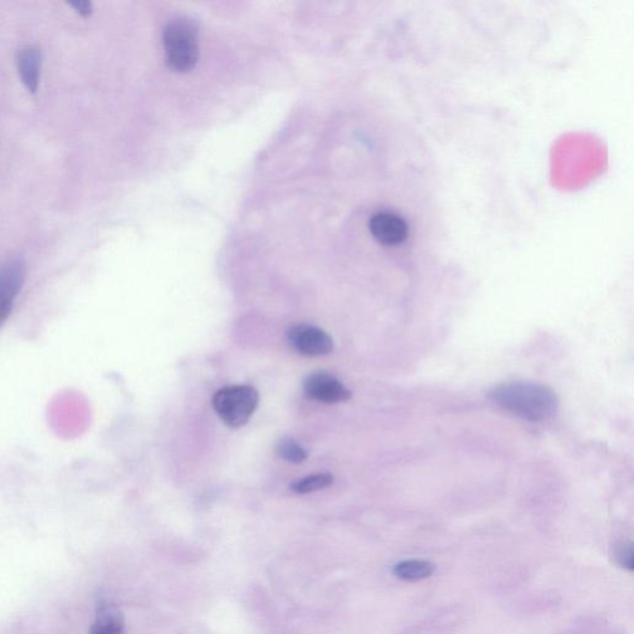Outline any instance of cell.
Instances as JSON below:
<instances>
[{"mask_svg":"<svg viewBox=\"0 0 634 634\" xmlns=\"http://www.w3.org/2000/svg\"><path fill=\"white\" fill-rule=\"evenodd\" d=\"M332 483H334V476L331 473H317L297 481V483L291 484L290 488L295 493L307 494L325 490V488L330 487Z\"/></svg>","mask_w":634,"mask_h":634,"instance_id":"cell-11","label":"cell"},{"mask_svg":"<svg viewBox=\"0 0 634 634\" xmlns=\"http://www.w3.org/2000/svg\"><path fill=\"white\" fill-rule=\"evenodd\" d=\"M166 63L178 73L195 69L199 61V26L195 20L176 18L162 33Z\"/></svg>","mask_w":634,"mask_h":634,"instance_id":"cell-2","label":"cell"},{"mask_svg":"<svg viewBox=\"0 0 634 634\" xmlns=\"http://www.w3.org/2000/svg\"><path fill=\"white\" fill-rule=\"evenodd\" d=\"M278 455L293 463H301L307 459V450L291 439L281 440L277 446Z\"/></svg>","mask_w":634,"mask_h":634,"instance_id":"cell-12","label":"cell"},{"mask_svg":"<svg viewBox=\"0 0 634 634\" xmlns=\"http://www.w3.org/2000/svg\"><path fill=\"white\" fill-rule=\"evenodd\" d=\"M69 5L81 15L88 16L93 15V5L88 0H74V2H70Z\"/></svg>","mask_w":634,"mask_h":634,"instance_id":"cell-13","label":"cell"},{"mask_svg":"<svg viewBox=\"0 0 634 634\" xmlns=\"http://www.w3.org/2000/svg\"><path fill=\"white\" fill-rule=\"evenodd\" d=\"M304 391L308 398L325 405H337L351 398V392L337 378L325 372L308 376L304 382Z\"/></svg>","mask_w":634,"mask_h":634,"instance_id":"cell-6","label":"cell"},{"mask_svg":"<svg viewBox=\"0 0 634 634\" xmlns=\"http://www.w3.org/2000/svg\"><path fill=\"white\" fill-rule=\"evenodd\" d=\"M259 395L250 385H229L219 389L212 399L217 415L230 428L246 425L256 412Z\"/></svg>","mask_w":634,"mask_h":634,"instance_id":"cell-3","label":"cell"},{"mask_svg":"<svg viewBox=\"0 0 634 634\" xmlns=\"http://www.w3.org/2000/svg\"><path fill=\"white\" fill-rule=\"evenodd\" d=\"M619 561L622 566H625V568L629 569V571H632L633 569V548L632 545H629V547L623 549L622 551L619 552Z\"/></svg>","mask_w":634,"mask_h":634,"instance_id":"cell-14","label":"cell"},{"mask_svg":"<svg viewBox=\"0 0 634 634\" xmlns=\"http://www.w3.org/2000/svg\"><path fill=\"white\" fill-rule=\"evenodd\" d=\"M490 396L502 408L529 422H544L558 412L559 400L555 392L539 383H503L494 386Z\"/></svg>","mask_w":634,"mask_h":634,"instance_id":"cell-1","label":"cell"},{"mask_svg":"<svg viewBox=\"0 0 634 634\" xmlns=\"http://www.w3.org/2000/svg\"><path fill=\"white\" fill-rule=\"evenodd\" d=\"M435 571V565L428 561L420 559H410V561H399L393 568V574L400 580L405 581H419V580L428 579Z\"/></svg>","mask_w":634,"mask_h":634,"instance_id":"cell-10","label":"cell"},{"mask_svg":"<svg viewBox=\"0 0 634 634\" xmlns=\"http://www.w3.org/2000/svg\"><path fill=\"white\" fill-rule=\"evenodd\" d=\"M90 634H124V620L120 610L107 601L98 605L96 620Z\"/></svg>","mask_w":634,"mask_h":634,"instance_id":"cell-9","label":"cell"},{"mask_svg":"<svg viewBox=\"0 0 634 634\" xmlns=\"http://www.w3.org/2000/svg\"><path fill=\"white\" fill-rule=\"evenodd\" d=\"M288 341L295 351L307 357H320L334 349L331 336L311 325H297L288 331Z\"/></svg>","mask_w":634,"mask_h":634,"instance_id":"cell-5","label":"cell"},{"mask_svg":"<svg viewBox=\"0 0 634 634\" xmlns=\"http://www.w3.org/2000/svg\"><path fill=\"white\" fill-rule=\"evenodd\" d=\"M43 54L35 45H26L18 51L16 66L23 83L30 93H35L39 87L40 73H42Z\"/></svg>","mask_w":634,"mask_h":634,"instance_id":"cell-8","label":"cell"},{"mask_svg":"<svg viewBox=\"0 0 634 634\" xmlns=\"http://www.w3.org/2000/svg\"><path fill=\"white\" fill-rule=\"evenodd\" d=\"M369 230L373 239L383 246H398L408 237V223L402 217L392 212H378L369 221Z\"/></svg>","mask_w":634,"mask_h":634,"instance_id":"cell-7","label":"cell"},{"mask_svg":"<svg viewBox=\"0 0 634 634\" xmlns=\"http://www.w3.org/2000/svg\"><path fill=\"white\" fill-rule=\"evenodd\" d=\"M25 263L22 259H10L0 266V327L12 314L25 281Z\"/></svg>","mask_w":634,"mask_h":634,"instance_id":"cell-4","label":"cell"}]
</instances>
